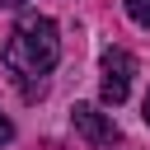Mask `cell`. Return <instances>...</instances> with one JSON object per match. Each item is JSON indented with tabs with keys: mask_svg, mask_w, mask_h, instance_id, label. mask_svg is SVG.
<instances>
[{
	"mask_svg": "<svg viewBox=\"0 0 150 150\" xmlns=\"http://www.w3.org/2000/svg\"><path fill=\"white\" fill-rule=\"evenodd\" d=\"M61 61V38H56V23L47 14H23L5 42V66L9 75L19 80L23 98H38L42 94V80L33 84V75H47L52 66Z\"/></svg>",
	"mask_w": 150,
	"mask_h": 150,
	"instance_id": "6da1fadb",
	"label": "cell"
},
{
	"mask_svg": "<svg viewBox=\"0 0 150 150\" xmlns=\"http://www.w3.org/2000/svg\"><path fill=\"white\" fill-rule=\"evenodd\" d=\"M131 75H136V56L127 52V47H108L103 52V80H98V94H103V103H127V94H131Z\"/></svg>",
	"mask_w": 150,
	"mask_h": 150,
	"instance_id": "7a4b0ae2",
	"label": "cell"
},
{
	"mask_svg": "<svg viewBox=\"0 0 150 150\" xmlns=\"http://www.w3.org/2000/svg\"><path fill=\"white\" fill-rule=\"evenodd\" d=\"M70 122H75V131H80L89 145H112V141H117V122H112L108 112L89 108V103H75V108H70Z\"/></svg>",
	"mask_w": 150,
	"mask_h": 150,
	"instance_id": "3957f363",
	"label": "cell"
},
{
	"mask_svg": "<svg viewBox=\"0 0 150 150\" xmlns=\"http://www.w3.org/2000/svg\"><path fill=\"white\" fill-rule=\"evenodd\" d=\"M127 5V14H131V23H141V28H150V0H122Z\"/></svg>",
	"mask_w": 150,
	"mask_h": 150,
	"instance_id": "277c9868",
	"label": "cell"
},
{
	"mask_svg": "<svg viewBox=\"0 0 150 150\" xmlns=\"http://www.w3.org/2000/svg\"><path fill=\"white\" fill-rule=\"evenodd\" d=\"M9 141H14V122L0 112V145H9Z\"/></svg>",
	"mask_w": 150,
	"mask_h": 150,
	"instance_id": "5b68a950",
	"label": "cell"
},
{
	"mask_svg": "<svg viewBox=\"0 0 150 150\" xmlns=\"http://www.w3.org/2000/svg\"><path fill=\"white\" fill-rule=\"evenodd\" d=\"M141 117H145V127H150V94H145V103H141Z\"/></svg>",
	"mask_w": 150,
	"mask_h": 150,
	"instance_id": "8992f818",
	"label": "cell"
},
{
	"mask_svg": "<svg viewBox=\"0 0 150 150\" xmlns=\"http://www.w3.org/2000/svg\"><path fill=\"white\" fill-rule=\"evenodd\" d=\"M0 5H5V9H19V5H28V0H0Z\"/></svg>",
	"mask_w": 150,
	"mask_h": 150,
	"instance_id": "52a82bcc",
	"label": "cell"
}]
</instances>
